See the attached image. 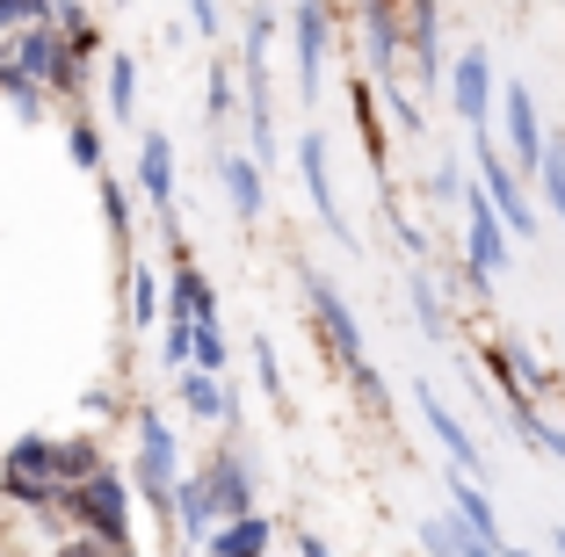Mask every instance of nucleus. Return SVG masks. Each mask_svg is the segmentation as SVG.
<instances>
[{
  "label": "nucleus",
  "instance_id": "nucleus-1",
  "mask_svg": "<svg viewBox=\"0 0 565 557\" xmlns=\"http://www.w3.org/2000/svg\"><path fill=\"white\" fill-rule=\"evenodd\" d=\"M131 427H138V442H131V492L146 500V514L160 522V536H174V485H182V442H174V420H167L152 398H138L131 406Z\"/></svg>",
  "mask_w": 565,
  "mask_h": 557
},
{
  "label": "nucleus",
  "instance_id": "nucleus-2",
  "mask_svg": "<svg viewBox=\"0 0 565 557\" xmlns=\"http://www.w3.org/2000/svg\"><path fill=\"white\" fill-rule=\"evenodd\" d=\"M58 522H73V536H95V543H109V550H138V543H131V528H138V492H131V478L109 463V471L87 478V485H66Z\"/></svg>",
  "mask_w": 565,
  "mask_h": 557
},
{
  "label": "nucleus",
  "instance_id": "nucleus-3",
  "mask_svg": "<svg viewBox=\"0 0 565 557\" xmlns=\"http://www.w3.org/2000/svg\"><path fill=\"white\" fill-rule=\"evenodd\" d=\"M471 181L486 189V203H493V217L508 225V239H536V203H530V189H522V174L508 167V152H500V138H471Z\"/></svg>",
  "mask_w": 565,
  "mask_h": 557
},
{
  "label": "nucleus",
  "instance_id": "nucleus-4",
  "mask_svg": "<svg viewBox=\"0 0 565 557\" xmlns=\"http://www.w3.org/2000/svg\"><path fill=\"white\" fill-rule=\"evenodd\" d=\"M449 101H457V124L471 138H493V101H500V73H493V51L465 44L449 58Z\"/></svg>",
  "mask_w": 565,
  "mask_h": 557
},
{
  "label": "nucleus",
  "instance_id": "nucleus-5",
  "mask_svg": "<svg viewBox=\"0 0 565 557\" xmlns=\"http://www.w3.org/2000/svg\"><path fill=\"white\" fill-rule=\"evenodd\" d=\"M493 116H500V152H508V167L515 174H530L536 181V167H544V124H536V95H530V81H500V101H493Z\"/></svg>",
  "mask_w": 565,
  "mask_h": 557
},
{
  "label": "nucleus",
  "instance_id": "nucleus-6",
  "mask_svg": "<svg viewBox=\"0 0 565 557\" xmlns=\"http://www.w3.org/2000/svg\"><path fill=\"white\" fill-rule=\"evenodd\" d=\"M298 282H305V304H312V319H319V333H327L333 362L355 369V362H363V319H355V304L341 297V282H333L327 268H298Z\"/></svg>",
  "mask_w": 565,
  "mask_h": 557
},
{
  "label": "nucleus",
  "instance_id": "nucleus-7",
  "mask_svg": "<svg viewBox=\"0 0 565 557\" xmlns=\"http://www.w3.org/2000/svg\"><path fill=\"white\" fill-rule=\"evenodd\" d=\"M349 30L363 36V81L377 87H399V51H406V15L399 8H384V0H370V8H355Z\"/></svg>",
  "mask_w": 565,
  "mask_h": 557
},
{
  "label": "nucleus",
  "instance_id": "nucleus-8",
  "mask_svg": "<svg viewBox=\"0 0 565 557\" xmlns=\"http://www.w3.org/2000/svg\"><path fill=\"white\" fill-rule=\"evenodd\" d=\"M203 485H211V500H217V522L262 514V478H254V449L247 442H217V457L203 463Z\"/></svg>",
  "mask_w": 565,
  "mask_h": 557
},
{
  "label": "nucleus",
  "instance_id": "nucleus-9",
  "mask_svg": "<svg viewBox=\"0 0 565 557\" xmlns=\"http://www.w3.org/2000/svg\"><path fill=\"white\" fill-rule=\"evenodd\" d=\"M414 406H420V420H428V435L443 442V457H449V471H465L471 485H486L493 478V463H486V449H479V435H471L457 413H449V398L435 392V384H414Z\"/></svg>",
  "mask_w": 565,
  "mask_h": 557
},
{
  "label": "nucleus",
  "instance_id": "nucleus-10",
  "mask_svg": "<svg viewBox=\"0 0 565 557\" xmlns=\"http://www.w3.org/2000/svg\"><path fill=\"white\" fill-rule=\"evenodd\" d=\"M471 268H479L486 282H500L508 268H515V239H508V225L493 217V203H486V189L471 181L465 189V246H457Z\"/></svg>",
  "mask_w": 565,
  "mask_h": 557
},
{
  "label": "nucleus",
  "instance_id": "nucleus-11",
  "mask_svg": "<svg viewBox=\"0 0 565 557\" xmlns=\"http://www.w3.org/2000/svg\"><path fill=\"white\" fill-rule=\"evenodd\" d=\"M298 181H305V196H312L319 225H327L341 246H355V232H349V211H341V196H333V146H327V131H319V124L298 138Z\"/></svg>",
  "mask_w": 565,
  "mask_h": 557
},
{
  "label": "nucleus",
  "instance_id": "nucleus-12",
  "mask_svg": "<svg viewBox=\"0 0 565 557\" xmlns=\"http://www.w3.org/2000/svg\"><path fill=\"white\" fill-rule=\"evenodd\" d=\"M443 485H449V522L465 528V536H479V543H486L493 557H522V543L508 536V528H500V507H493V492H486V485H471L465 471H449Z\"/></svg>",
  "mask_w": 565,
  "mask_h": 557
},
{
  "label": "nucleus",
  "instance_id": "nucleus-13",
  "mask_svg": "<svg viewBox=\"0 0 565 557\" xmlns=\"http://www.w3.org/2000/svg\"><path fill=\"white\" fill-rule=\"evenodd\" d=\"M333 30H341L333 8H290V36H298V101H319V87H327Z\"/></svg>",
  "mask_w": 565,
  "mask_h": 557
},
{
  "label": "nucleus",
  "instance_id": "nucleus-14",
  "mask_svg": "<svg viewBox=\"0 0 565 557\" xmlns=\"http://www.w3.org/2000/svg\"><path fill=\"white\" fill-rule=\"evenodd\" d=\"M217 196H225V211L239 217V225H262L268 211V174L254 167V152H233V146H217Z\"/></svg>",
  "mask_w": 565,
  "mask_h": 557
},
{
  "label": "nucleus",
  "instance_id": "nucleus-15",
  "mask_svg": "<svg viewBox=\"0 0 565 557\" xmlns=\"http://www.w3.org/2000/svg\"><path fill=\"white\" fill-rule=\"evenodd\" d=\"M174 398H182V413H196V420H217V427H225V442H239V392H233V377H203V369H182V377H174Z\"/></svg>",
  "mask_w": 565,
  "mask_h": 557
},
{
  "label": "nucleus",
  "instance_id": "nucleus-16",
  "mask_svg": "<svg viewBox=\"0 0 565 557\" xmlns=\"http://www.w3.org/2000/svg\"><path fill=\"white\" fill-rule=\"evenodd\" d=\"M174 189H182V167H174V138H167V131H138V196L152 203V217L174 211Z\"/></svg>",
  "mask_w": 565,
  "mask_h": 557
},
{
  "label": "nucleus",
  "instance_id": "nucleus-17",
  "mask_svg": "<svg viewBox=\"0 0 565 557\" xmlns=\"http://www.w3.org/2000/svg\"><path fill=\"white\" fill-rule=\"evenodd\" d=\"M399 15H406V73H414L420 87L449 81V66H443V8H399Z\"/></svg>",
  "mask_w": 565,
  "mask_h": 557
},
{
  "label": "nucleus",
  "instance_id": "nucleus-18",
  "mask_svg": "<svg viewBox=\"0 0 565 557\" xmlns=\"http://www.w3.org/2000/svg\"><path fill=\"white\" fill-rule=\"evenodd\" d=\"M211 536H217V500H211V485H203V471H182V485H174V543H182V550H203Z\"/></svg>",
  "mask_w": 565,
  "mask_h": 557
},
{
  "label": "nucleus",
  "instance_id": "nucleus-19",
  "mask_svg": "<svg viewBox=\"0 0 565 557\" xmlns=\"http://www.w3.org/2000/svg\"><path fill=\"white\" fill-rule=\"evenodd\" d=\"M167 319H189V326H203V319H225V312H217L211 276H203L196 261H182L174 276H167Z\"/></svg>",
  "mask_w": 565,
  "mask_h": 557
},
{
  "label": "nucleus",
  "instance_id": "nucleus-20",
  "mask_svg": "<svg viewBox=\"0 0 565 557\" xmlns=\"http://www.w3.org/2000/svg\"><path fill=\"white\" fill-rule=\"evenodd\" d=\"M160 297H167L160 268L131 254V261H124V326H138V333H146V326H160Z\"/></svg>",
  "mask_w": 565,
  "mask_h": 557
},
{
  "label": "nucleus",
  "instance_id": "nucleus-21",
  "mask_svg": "<svg viewBox=\"0 0 565 557\" xmlns=\"http://www.w3.org/2000/svg\"><path fill=\"white\" fill-rule=\"evenodd\" d=\"M276 550V522L247 514V522H217V536L203 543V557H268Z\"/></svg>",
  "mask_w": 565,
  "mask_h": 557
},
{
  "label": "nucleus",
  "instance_id": "nucleus-22",
  "mask_svg": "<svg viewBox=\"0 0 565 557\" xmlns=\"http://www.w3.org/2000/svg\"><path fill=\"white\" fill-rule=\"evenodd\" d=\"M109 471V449L95 442V435H58V449H51V478L58 485H87V478Z\"/></svg>",
  "mask_w": 565,
  "mask_h": 557
},
{
  "label": "nucleus",
  "instance_id": "nucleus-23",
  "mask_svg": "<svg viewBox=\"0 0 565 557\" xmlns=\"http://www.w3.org/2000/svg\"><path fill=\"white\" fill-rule=\"evenodd\" d=\"M203 87H211V109H203V124H211V138L225 146V124H233V116H247V101H239V66H233V58H211Z\"/></svg>",
  "mask_w": 565,
  "mask_h": 557
},
{
  "label": "nucleus",
  "instance_id": "nucleus-24",
  "mask_svg": "<svg viewBox=\"0 0 565 557\" xmlns=\"http://www.w3.org/2000/svg\"><path fill=\"white\" fill-rule=\"evenodd\" d=\"M51 449H58V435H15L8 457H0V471L8 478H36V485H58V478H51Z\"/></svg>",
  "mask_w": 565,
  "mask_h": 557
},
{
  "label": "nucleus",
  "instance_id": "nucleus-25",
  "mask_svg": "<svg viewBox=\"0 0 565 557\" xmlns=\"http://www.w3.org/2000/svg\"><path fill=\"white\" fill-rule=\"evenodd\" d=\"M406 304H414V319H420V333H428V341H449V312H443V282H435L428 268H414V276H406Z\"/></svg>",
  "mask_w": 565,
  "mask_h": 557
},
{
  "label": "nucleus",
  "instance_id": "nucleus-26",
  "mask_svg": "<svg viewBox=\"0 0 565 557\" xmlns=\"http://www.w3.org/2000/svg\"><path fill=\"white\" fill-rule=\"evenodd\" d=\"M66 160L102 181V124H95V109H66Z\"/></svg>",
  "mask_w": 565,
  "mask_h": 557
},
{
  "label": "nucleus",
  "instance_id": "nucleus-27",
  "mask_svg": "<svg viewBox=\"0 0 565 557\" xmlns=\"http://www.w3.org/2000/svg\"><path fill=\"white\" fill-rule=\"evenodd\" d=\"M420 550L428 557H493L479 536H465V528L449 522V514H428V522H420Z\"/></svg>",
  "mask_w": 565,
  "mask_h": 557
},
{
  "label": "nucleus",
  "instance_id": "nucleus-28",
  "mask_svg": "<svg viewBox=\"0 0 565 557\" xmlns=\"http://www.w3.org/2000/svg\"><path fill=\"white\" fill-rule=\"evenodd\" d=\"M349 392H355V413H363V420H392V384H384V369L370 355L349 369Z\"/></svg>",
  "mask_w": 565,
  "mask_h": 557
},
{
  "label": "nucleus",
  "instance_id": "nucleus-29",
  "mask_svg": "<svg viewBox=\"0 0 565 557\" xmlns=\"http://www.w3.org/2000/svg\"><path fill=\"white\" fill-rule=\"evenodd\" d=\"M0 500L22 507V514H36V522H51L58 500H66V485H36V478H8V471H0Z\"/></svg>",
  "mask_w": 565,
  "mask_h": 557
},
{
  "label": "nucleus",
  "instance_id": "nucleus-30",
  "mask_svg": "<svg viewBox=\"0 0 565 557\" xmlns=\"http://www.w3.org/2000/svg\"><path fill=\"white\" fill-rule=\"evenodd\" d=\"M0 101H8L22 124H44V116H51V95H44V87H30L15 66H8V51H0Z\"/></svg>",
  "mask_w": 565,
  "mask_h": 557
},
{
  "label": "nucleus",
  "instance_id": "nucleus-31",
  "mask_svg": "<svg viewBox=\"0 0 565 557\" xmlns=\"http://www.w3.org/2000/svg\"><path fill=\"white\" fill-rule=\"evenodd\" d=\"M131 116H138V58L109 51V124H131Z\"/></svg>",
  "mask_w": 565,
  "mask_h": 557
},
{
  "label": "nucleus",
  "instance_id": "nucleus-32",
  "mask_svg": "<svg viewBox=\"0 0 565 557\" xmlns=\"http://www.w3.org/2000/svg\"><path fill=\"white\" fill-rule=\"evenodd\" d=\"M355 138H363V152H370V167H384V109H377V87L370 81H355Z\"/></svg>",
  "mask_w": 565,
  "mask_h": 557
},
{
  "label": "nucleus",
  "instance_id": "nucleus-33",
  "mask_svg": "<svg viewBox=\"0 0 565 557\" xmlns=\"http://www.w3.org/2000/svg\"><path fill=\"white\" fill-rule=\"evenodd\" d=\"M95 196H102V225H109V239L124 246V261H131V196H124V181L102 174L95 181Z\"/></svg>",
  "mask_w": 565,
  "mask_h": 557
},
{
  "label": "nucleus",
  "instance_id": "nucleus-34",
  "mask_svg": "<svg viewBox=\"0 0 565 557\" xmlns=\"http://www.w3.org/2000/svg\"><path fill=\"white\" fill-rule=\"evenodd\" d=\"M196 369H203V377H225V369H233V341H225V319H203V326H196Z\"/></svg>",
  "mask_w": 565,
  "mask_h": 557
},
{
  "label": "nucleus",
  "instance_id": "nucleus-35",
  "mask_svg": "<svg viewBox=\"0 0 565 557\" xmlns=\"http://www.w3.org/2000/svg\"><path fill=\"white\" fill-rule=\"evenodd\" d=\"M536 189H544L551 217L565 225V138H551V146H544V167H536Z\"/></svg>",
  "mask_w": 565,
  "mask_h": 557
},
{
  "label": "nucleus",
  "instance_id": "nucleus-36",
  "mask_svg": "<svg viewBox=\"0 0 565 557\" xmlns=\"http://www.w3.org/2000/svg\"><path fill=\"white\" fill-rule=\"evenodd\" d=\"M160 362H167V377H182V369H196V326H189V319H167Z\"/></svg>",
  "mask_w": 565,
  "mask_h": 557
},
{
  "label": "nucleus",
  "instance_id": "nucleus-37",
  "mask_svg": "<svg viewBox=\"0 0 565 557\" xmlns=\"http://www.w3.org/2000/svg\"><path fill=\"white\" fill-rule=\"evenodd\" d=\"M247 355H254V384H262V398L282 413V362H276V341H247Z\"/></svg>",
  "mask_w": 565,
  "mask_h": 557
},
{
  "label": "nucleus",
  "instance_id": "nucleus-38",
  "mask_svg": "<svg viewBox=\"0 0 565 557\" xmlns=\"http://www.w3.org/2000/svg\"><path fill=\"white\" fill-rule=\"evenodd\" d=\"M377 101H384V116L399 124V138H420V131H428V116H420V101L406 95V87H384Z\"/></svg>",
  "mask_w": 565,
  "mask_h": 557
},
{
  "label": "nucleus",
  "instance_id": "nucleus-39",
  "mask_svg": "<svg viewBox=\"0 0 565 557\" xmlns=\"http://www.w3.org/2000/svg\"><path fill=\"white\" fill-rule=\"evenodd\" d=\"M36 22H51V0H0V36H22Z\"/></svg>",
  "mask_w": 565,
  "mask_h": 557
},
{
  "label": "nucleus",
  "instance_id": "nucleus-40",
  "mask_svg": "<svg viewBox=\"0 0 565 557\" xmlns=\"http://www.w3.org/2000/svg\"><path fill=\"white\" fill-rule=\"evenodd\" d=\"M443 290H457V297H465V304H493V282H486L479 268L465 261V254H457V261H449V282H443Z\"/></svg>",
  "mask_w": 565,
  "mask_h": 557
},
{
  "label": "nucleus",
  "instance_id": "nucleus-41",
  "mask_svg": "<svg viewBox=\"0 0 565 557\" xmlns=\"http://www.w3.org/2000/svg\"><path fill=\"white\" fill-rule=\"evenodd\" d=\"M471 167V160H465ZM465 167H457V152H449V160H435V174H428V189H435V196H465V189H471V181H465Z\"/></svg>",
  "mask_w": 565,
  "mask_h": 557
},
{
  "label": "nucleus",
  "instance_id": "nucleus-42",
  "mask_svg": "<svg viewBox=\"0 0 565 557\" xmlns=\"http://www.w3.org/2000/svg\"><path fill=\"white\" fill-rule=\"evenodd\" d=\"M189 30H196L203 44H211V36L225 30V8H217V0H196V8H189Z\"/></svg>",
  "mask_w": 565,
  "mask_h": 557
},
{
  "label": "nucleus",
  "instance_id": "nucleus-43",
  "mask_svg": "<svg viewBox=\"0 0 565 557\" xmlns=\"http://www.w3.org/2000/svg\"><path fill=\"white\" fill-rule=\"evenodd\" d=\"M51 557H117V550L95 543V536H58V543H51Z\"/></svg>",
  "mask_w": 565,
  "mask_h": 557
},
{
  "label": "nucleus",
  "instance_id": "nucleus-44",
  "mask_svg": "<svg viewBox=\"0 0 565 557\" xmlns=\"http://www.w3.org/2000/svg\"><path fill=\"white\" fill-rule=\"evenodd\" d=\"M81 406H87V413H95V420H102V413H109V420H124V392H87V398H81Z\"/></svg>",
  "mask_w": 565,
  "mask_h": 557
},
{
  "label": "nucleus",
  "instance_id": "nucleus-45",
  "mask_svg": "<svg viewBox=\"0 0 565 557\" xmlns=\"http://www.w3.org/2000/svg\"><path fill=\"white\" fill-rule=\"evenodd\" d=\"M392 232H399V246H406V254H414V261H420V254H428V232H420V225H406V217H399V225H392Z\"/></svg>",
  "mask_w": 565,
  "mask_h": 557
},
{
  "label": "nucleus",
  "instance_id": "nucleus-46",
  "mask_svg": "<svg viewBox=\"0 0 565 557\" xmlns=\"http://www.w3.org/2000/svg\"><path fill=\"white\" fill-rule=\"evenodd\" d=\"M298 557H333V543L319 528H298Z\"/></svg>",
  "mask_w": 565,
  "mask_h": 557
},
{
  "label": "nucleus",
  "instance_id": "nucleus-47",
  "mask_svg": "<svg viewBox=\"0 0 565 557\" xmlns=\"http://www.w3.org/2000/svg\"><path fill=\"white\" fill-rule=\"evenodd\" d=\"M551 557H565V528H551Z\"/></svg>",
  "mask_w": 565,
  "mask_h": 557
},
{
  "label": "nucleus",
  "instance_id": "nucleus-48",
  "mask_svg": "<svg viewBox=\"0 0 565 557\" xmlns=\"http://www.w3.org/2000/svg\"><path fill=\"white\" fill-rule=\"evenodd\" d=\"M117 557H138V550H117Z\"/></svg>",
  "mask_w": 565,
  "mask_h": 557
}]
</instances>
